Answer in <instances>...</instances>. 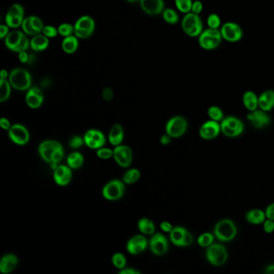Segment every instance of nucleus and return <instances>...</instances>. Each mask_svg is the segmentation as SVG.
<instances>
[{
	"mask_svg": "<svg viewBox=\"0 0 274 274\" xmlns=\"http://www.w3.org/2000/svg\"><path fill=\"white\" fill-rule=\"evenodd\" d=\"M9 81L11 86L19 91L29 90L32 86V75L26 69L22 68L14 69L9 73Z\"/></svg>",
	"mask_w": 274,
	"mask_h": 274,
	"instance_id": "obj_1",
	"label": "nucleus"
},
{
	"mask_svg": "<svg viewBox=\"0 0 274 274\" xmlns=\"http://www.w3.org/2000/svg\"><path fill=\"white\" fill-rule=\"evenodd\" d=\"M181 26L183 33L190 37H198L203 31V23L199 15L189 13L184 15Z\"/></svg>",
	"mask_w": 274,
	"mask_h": 274,
	"instance_id": "obj_2",
	"label": "nucleus"
},
{
	"mask_svg": "<svg viewBox=\"0 0 274 274\" xmlns=\"http://www.w3.org/2000/svg\"><path fill=\"white\" fill-rule=\"evenodd\" d=\"M222 40L223 38L219 29L207 28L198 37V43L202 49L211 51L219 47Z\"/></svg>",
	"mask_w": 274,
	"mask_h": 274,
	"instance_id": "obj_3",
	"label": "nucleus"
},
{
	"mask_svg": "<svg viewBox=\"0 0 274 274\" xmlns=\"http://www.w3.org/2000/svg\"><path fill=\"white\" fill-rule=\"evenodd\" d=\"M6 47L14 53H21L26 51L30 47V41L27 37L26 34L21 31H14L5 37Z\"/></svg>",
	"mask_w": 274,
	"mask_h": 274,
	"instance_id": "obj_4",
	"label": "nucleus"
},
{
	"mask_svg": "<svg viewBox=\"0 0 274 274\" xmlns=\"http://www.w3.org/2000/svg\"><path fill=\"white\" fill-rule=\"evenodd\" d=\"M214 233L220 241H230L236 236V227L230 219H223L216 223Z\"/></svg>",
	"mask_w": 274,
	"mask_h": 274,
	"instance_id": "obj_5",
	"label": "nucleus"
},
{
	"mask_svg": "<svg viewBox=\"0 0 274 274\" xmlns=\"http://www.w3.org/2000/svg\"><path fill=\"white\" fill-rule=\"evenodd\" d=\"M95 30V21L90 16H83L77 20L74 25V35L78 39H87L91 37Z\"/></svg>",
	"mask_w": 274,
	"mask_h": 274,
	"instance_id": "obj_6",
	"label": "nucleus"
},
{
	"mask_svg": "<svg viewBox=\"0 0 274 274\" xmlns=\"http://www.w3.org/2000/svg\"><path fill=\"white\" fill-rule=\"evenodd\" d=\"M125 183L123 181L114 179L106 183L102 189V195L105 199L114 201L121 199L125 192Z\"/></svg>",
	"mask_w": 274,
	"mask_h": 274,
	"instance_id": "obj_7",
	"label": "nucleus"
},
{
	"mask_svg": "<svg viewBox=\"0 0 274 274\" xmlns=\"http://www.w3.org/2000/svg\"><path fill=\"white\" fill-rule=\"evenodd\" d=\"M222 38L230 43H236L243 37V29L240 25L234 22H226L220 27Z\"/></svg>",
	"mask_w": 274,
	"mask_h": 274,
	"instance_id": "obj_8",
	"label": "nucleus"
},
{
	"mask_svg": "<svg viewBox=\"0 0 274 274\" xmlns=\"http://www.w3.org/2000/svg\"><path fill=\"white\" fill-rule=\"evenodd\" d=\"M222 132L227 137L239 136L244 131V124L235 117H227L222 120L220 124Z\"/></svg>",
	"mask_w": 274,
	"mask_h": 274,
	"instance_id": "obj_9",
	"label": "nucleus"
},
{
	"mask_svg": "<svg viewBox=\"0 0 274 274\" xmlns=\"http://www.w3.org/2000/svg\"><path fill=\"white\" fill-rule=\"evenodd\" d=\"M208 261L215 266H220L227 261V252L226 248L221 244H211L206 252Z\"/></svg>",
	"mask_w": 274,
	"mask_h": 274,
	"instance_id": "obj_10",
	"label": "nucleus"
},
{
	"mask_svg": "<svg viewBox=\"0 0 274 274\" xmlns=\"http://www.w3.org/2000/svg\"><path fill=\"white\" fill-rule=\"evenodd\" d=\"M187 127V120L181 116H175L167 122L166 132L171 138H179L186 132Z\"/></svg>",
	"mask_w": 274,
	"mask_h": 274,
	"instance_id": "obj_11",
	"label": "nucleus"
},
{
	"mask_svg": "<svg viewBox=\"0 0 274 274\" xmlns=\"http://www.w3.org/2000/svg\"><path fill=\"white\" fill-rule=\"evenodd\" d=\"M21 27H22L23 32L25 34L34 37L42 33L45 25H44L43 21H41L39 17L30 16L25 18Z\"/></svg>",
	"mask_w": 274,
	"mask_h": 274,
	"instance_id": "obj_12",
	"label": "nucleus"
},
{
	"mask_svg": "<svg viewBox=\"0 0 274 274\" xmlns=\"http://www.w3.org/2000/svg\"><path fill=\"white\" fill-rule=\"evenodd\" d=\"M114 158L120 167H129L133 160V152L131 149L124 145L115 146L114 150Z\"/></svg>",
	"mask_w": 274,
	"mask_h": 274,
	"instance_id": "obj_13",
	"label": "nucleus"
},
{
	"mask_svg": "<svg viewBox=\"0 0 274 274\" xmlns=\"http://www.w3.org/2000/svg\"><path fill=\"white\" fill-rule=\"evenodd\" d=\"M9 138L16 144L24 146L30 139L29 130L21 124H15L9 130Z\"/></svg>",
	"mask_w": 274,
	"mask_h": 274,
	"instance_id": "obj_14",
	"label": "nucleus"
},
{
	"mask_svg": "<svg viewBox=\"0 0 274 274\" xmlns=\"http://www.w3.org/2000/svg\"><path fill=\"white\" fill-rule=\"evenodd\" d=\"M170 238L173 244L181 247L190 245L193 241L191 234L182 227H174L170 232Z\"/></svg>",
	"mask_w": 274,
	"mask_h": 274,
	"instance_id": "obj_15",
	"label": "nucleus"
},
{
	"mask_svg": "<svg viewBox=\"0 0 274 274\" xmlns=\"http://www.w3.org/2000/svg\"><path fill=\"white\" fill-rule=\"evenodd\" d=\"M85 144L91 149L102 148L106 144V138L102 131L98 130H88L84 136Z\"/></svg>",
	"mask_w": 274,
	"mask_h": 274,
	"instance_id": "obj_16",
	"label": "nucleus"
},
{
	"mask_svg": "<svg viewBox=\"0 0 274 274\" xmlns=\"http://www.w3.org/2000/svg\"><path fill=\"white\" fill-rule=\"evenodd\" d=\"M61 143L54 140H47L41 143L39 146V154L41 158L47 162L48 163H52L53 157L60 147H61Z\"/></svg>",
	"mask_w": 274,
	"mask_h": 274,
	"instance_id": "obj_17",
	"label": "nucleus"
},
{
	"mask_svg": "<svg viewBox=\"0 0 274 274\" xmlns=\"http://www.w3.org/2000/svg\"><path fill=\"white\" fill-rule=\"evenodd\" d=\"M149 244L151 252L156 256H163L168 250V241L163 234L157 233L153 235Z\"/></svg>",
	"mask_w": 274,
	"mask_h": 274,
	"instance_id": "obj_18",
	"label": "nucleus"
},
{
	"mask_svg": "<svg viewBox=\"0 0 274 274\" xmlns=\"http://www.w3.org/2000/svg\"><path fill=\"white\" fill-rule=\"evenodd\" d=\"M148 245L146 238L142 235H136L130 238L126 244L127 251L133 255H138L144 252Z\"/></svg>",
	"mask_w": 274,
	"mask_h": 274,
	"instance_id": "obj_19",
	"label": "nucleus"
},
{
	"mask_svg": "<svg viewBox=\"0 0 274 274\" xmlns=\"http://www.w3.org/2000/svg\"><path fill=\"white\" fill-rule=\"evenodd\" d=\"M140 6L146 14L158 16L164 11L163 0H140Z\"/></svg>",
	"mask_w": 274,
	"mask_h": 274,
	"instance_id": "obj_20",
	"label": "nucleus"
},
{
	"mask_svg": "<svg viewBox=\"0 0 274 274\" xmlns=\"http://www.w3.org/2000/svg\"><path fill=\"white\" fill-rule=\"evenodd\" d=\"M26 103L31 109H38L44 102V94L38 87H31L27 92Z\"/></svg>",
	"mask_w": 274,
	"mask_h": 274,
	"instance_id": "obj_21",
	"label": "nucleus"
},
{
	"mask_svg": "<svg viewBox=\"0 0 274 274\" xmlns=\"http://www.w3.org/2000/svg\"><path fill=\"white\" fill-rule=\"evenodd\" d=\"M71 169L69 166L60 165L54 170L53 178L57 185L64 187L70 183L73 176Z\"/></svg>",
	"mask_w": 274,
	"mask_h": 274,
	"instance_id": "obj_22",
	"label": "nucleus"
},
{
	"mask_svg": "<svg viewBox=\"0 0 274 274\" xmlns=\"http://www.w3.org/2000/svg\"><path fill=\"white\" fill-rule=\"evenodd\" d=\"M220 130H221V128H220V126L218 122L213 120L208 121L204 124L202 125L200 130H199V134L203 139L210 140V139H213L215 137H217Z\"/></svg>",
	"mask_w": 274,
	"mask_h": 274,
	"instance_id": "obj_23",
	"label": "nucleus"
},
{
	"mask_svg": "<svg viewBox=\"0 0 274 274\" xmlns=\"http://www.w3.org/2000/svg\"><path fill=\"white\" fill-rule=\"evenodd\" d=\"M247 118L252 126L256 128H262L268 125L270 122V118L268 114H266L264 110H253L247 115Z\"/></svg>",
	"mask_w": 274,
	"mask_h": 274,
	"instance_id": "obj_24",
	"label": "nucleus"
},
{
	"mask_svg": "<svg viewBox=\"0 0 274 274\" xmlns=\"http://www.w3.org/2000/svg\"><path fill=\"white\" fill-rule=\"evenodd\" d=\"M258 106L264 111H270L274 107V90H265L258 97Z\"/></svg>",
	"mask_w": 274,
	"mask_h": 274,
	"instance_id": "obj_25",
	"label": "nucleus"
},
{
	"mask_svg": "<svg viewBox=\"0 0 274 274\" xmlns=\"http://www.w3.org/2000/svg\"><path fill=\"white\" fill-rule=\"evenodd\" d=\"M18 264V258L14 254H6L0 260V271L3 273H10Z\"/></svg>",
	"mask_w": 274,
	"mask_h": 274,
	"instance_id": "obj_26",
	"label": "nucleus"
},
{
	"mask_svg": "<svg viewBox=\"0 0 274 274\" xmlns=\"http://www.w3.org/2000/svg\"><path fill=\"white\" fill-rule=\"evenodd\" d=\"M124 138V130L121 125L115 124L112 126L109 133V141L112 146H117L122 144Z\"/></svg>",
	"mask_w": 274,
	"mask_h": 274,
	"instance_id": "obj_27",
	"label": "nucleus"
},
{
	"mask_svg": "<svg viewBox=\"0 0 274 274\" xmlns=\"http://www.w3.org/2000/svg\"><path fill=\"white\" fill-rule=\"evenodd\" d=\"M49 45V40L44 34L34 36L30 41V47L35 52H43L47 49Z\"/></svg>",
	"mask_w": 274,
	"mask_h": 274,
	"instance_id": "obj_28",
	"label": "nucleus"
},
{
	"mask_svg": "<svg viewBox=\"0 0 274 274\" xmlns=\"http://www.w3.org/2000/svg\"><path fill=\"white\" fill-rule=\"evenodd\" d=\"M78 46H79V41L75 35L65 37L61 43V48L63 49V51L67 54H73V53H76L78 49Z\"/></svg>",
	"mask_w": 274,
	"mask_h": 274,
	"instance_id": "obj_29",
	"label": "nucleus"
},
{
	"mask_svg": "<svg viewBox=\"0 0 274 274\" xmlns=\"http://www.w3.org/2000/svg\"><path fill=\"white\" fill-rule=\"evenodd\" d=\"M243 103L247 110L250 112L256 110L258 106V97L252 91H246L243 95Z\"/></svg>",
	"mask_w": 274,
	"mask_h": 274,
	"instance_id": "obj_30",
	"label": "nucleus"
},
{
	"mask_svg": "<svg viewBox=\"0 0 274 274\" xmlns=\"http://www.w3.org/2000/svg\"><path fill=\"white\" fill-rule=\"evenodd\" d=\"M265 217V212L259 209L250 210L246 215V219L252 224H260L264 223Z\"/></svg>",
	"mask_w": 274,
	"mask_h": 274,
	"instance_id": "obj_31",
	"label": "nucleus"
},
{
	"mask_svg": "<svg viewBox=\"0 0 274 274\" xmlns=\"http://www.w3.org/2000/svg\"><path fill=\"white\" fill-rule=\"evenodd\" d=\"M138 227L139 231L144 235H153L155 231V226L150 219L142 218L138 223Z\"/></svg>",
	"mask_w": 274,
	"mask_h": 274,
	"instance_id": "obj_32",
	"label": "nucleus"
},
{
	"mask_svg": "<svg viewBox=\"0 0 274 274\" xmlns=\"http://www.w3.org/2000/svg\"><path fill=\"white\" fill-rule=\"evenodd\" d=\"M84 163V157L81 153L73 152L69 154L67 158V165L70 168L78 169L82 167Z\"/></svg>",
	"mask_w": 274,
	"mask_h": 274,
	"instance_id": "obj_33",
	"label": "nucleus"
},
{
	"mask_svg": "<svg viewBox=\"0 0 274 274\" xmlns=\"http://www.w3.org/2000/svg\"><path fill=\"white\" fill-rule=\"evenodd\" d=\"M141 173L138 169H130L122 176V181L126 184H133L140 179Z\"/></svg>",
	"mask_w": 274,
	"mask_h": 274,
	"instance_id": "obj_34",
	"label": "nucleus"
},
{
	"mask_svg": "<svg viewBox=\"0 0 274 274\" xmlns=\"http://www.w3.org/2000/svg\"><path fill=\"white\" fill-rule=\"evenodd\" d=\"M12 87L8 80H0V102H5L10 98Z\"/></svg>",
	"mask_w": 274,
	"mask_h": 274,
	"instance_id": "obj_35",
	"label": "nucleus"
},
{
	"mask_svg": "<svg viewBox=\"0 0 274 274\" xmlns=\"http://www.w3.org/2000/svg\"><path fill=\"white\" fill-rule=\"evenodd\" d=\"M163 18L165 22L169 25H175L179 22V15L176 11L172 9H164L163 12Z\"/></svg>",
	"mask_w": 274,
	"mask_h": 274,
	"instance_id": "obj_36",
	"label": "nucleus"
},
{
	"mask_svg": "<svg viewBox=\"0 0 274 274\" xmlns=\"http://www.w3.org/2000/svg\"><path fill=\"white\" fill-rule=\"evenodd\" d=\"M192 4V0H175V5L177 9L183 14L191 13Z\"/></svg>",
	"mask_w": 274,
	"mask_h": 274,
	"instance_id": "obj_37",
	"label": "nucleus"
},
{
	"mask_svg": "<svg viewBox=\"0 0 274 274\" xmlns=\"http://www.w3.org/2000/svg\"><path fill=\"white\" fill-rule=\"evenodd\" d=\"M25 17H17V16H9L6 15L5 17V22L6 25L12 28V29H17L19 27H21L23 21L25 20Z\"/></svg>",
	"mask_w": 274,
	"mask_h": 274,
	"instance_id": "obj_38",
	"label": "nucleus"
},
{
	"mask_svg": "<svg viewBox=\"0 0 274 274\" xmlns=\"http://www.w3.org/2000/svg\"><path fill=\"white\" fill-rule=\"evenodd\" d=\"M207 25L210 29H219L221 25V19L215 13H211L207 18Z\"/></svg>",
	"mask_w": 274,
	"mask_h": 274,
	"instance_id": "obj_39",
	"label": "nucleus"
},
{
	"mask_svg": "<svg viewBox=\"0 0 274 274\" xmlns=\"http://www.w3.org/2000/svg\"><path fill=\"white\" fill-rule=\"evenodd\" d=\"M112 263L116 268L122 269L126 267V259L123 254L121 252H116L112 257Z\"/></svg>",
	"mask_w": 274,
	"mask_h": 274,
	"instance_id": "obj_40",
	"label": "nucleus"
},
{
	"mask_svg": "<svg viewBox=\"0 0 274 274\" xmlns=\"http://www.w3.org/2000/svg\"><path fill=\"white\" fill-rule=\"evenodd\" d=\"M207 114L211 120L215 121V122L221 121L223 118V111L217 106H211L207 110Z\"/></svg>",
	"mask_w": 274,
	"mask_h": 274,
	"instance_id": "obj_41",
	"label": "nucleus"
},
{
	"mask_svg": "<svg viewBox=\"0 0 274 274\" xmlns=\"http://www.w3.org/2000/svg\"><path fill=\"white\" fill-rule=\"evenodd\" d=\"M58 32L62 37H69V36L74 35V26L70 24H68V23H64L58 27Z\"/></svg>",
	"mask_w": 274,
	"mask_h": 274,
	"instance_id": "obj_42",
	"label": "nucleus"
},
{
	"mask_svg": "<svg viewBox=\"0 0 274 274\" xmlns=\"http://www.w3.org/2000/svg\"><path fill=\"white\" fill-rule=\"evenodd\" d=\"M214 240V236L211 233L202 234L198 238L197 242L198 244L201 247H208L212 244V242Z\"/></svg>",
	"mask_w": 274,
	"mask_h": 274,
	"instance_id": "obj_43",
	"label": "nucleus"
},
{
	"mask_svg": "<svg viewBox=\"0 0 274 274\" xmlns=\"http://www.w3.org/2000/svg\"><path fill=\"white\" fill-rule=\"evenodd\" d=\"M9 16H17V17H25V9L24 7L19 4H14L9 9L7 13Z\"/></svg>",
	"mask_w": 274,
	"mask_h": 274,
	"instance_id": "obj_44",
	"label": "nucleus"
},
{
	"mask_svg": "<svg viewBox=\"0 0 274 274\" xmlns=\"http://www.w3.org/2000/svg\"><path fill=\"white\" fill-rule=\"evenodd\" d=\"M97 155L99 157L100 159H110L112 157H114V150L102 147V148L98 149L97 151Z\"/></svg>",
	"mask_w": 274,
	"mask_h": 274,
	"instance_id": "obj_45",
	"label": "nucleus"
},
{
	"mask_svg": "<svg viewBox=\"0 0 274 274\" xmlns=\"http://www.w3.org/2000/svg\"><path fill=\"white\" fill-rule=\"evenodd\" d=\"M42 33L46 36L48 38H54V37H57V35L59 34V32H58V29H57L56 27L47 25V26H45V28H44Z\"/></svg>",
	"mask_w": 274,
	"mask_h": 274,
	"instance_id": "obj_46",
	"label": "nucleus"
},
{
	"mask_svg": "<svg viewBox=\"0 0 274 274\" xmlns=\"http://www.w3.org/2000/svg\"><path fill=\"white\" fill-rule=\"evenodd\" d=\"M84 143H85L84 138L78 136V135L73 136V138L69 140V146L73 149L81 148V147L83 146Z\"/></svg>",
	"mask_w": 274,
	"mask_h": 274,
	"instance_id": "obj_47",
	"label": "nucleus"
},
{
	"mask_svg": "<svg viewBox=\"0 0 274 274\" xmlns=\"http://www.w3.org/2000/svg\"><path fill=\"white\" fill-rule=\"evenodd\" d=\"M203 10V3L200 0L193 1L192 7H191V13L195 14L200 15Z\"/></svg>",
	"mask_w": 274,
	"mask_h": 274,
	"instance_id": "obj_48",
	"label": "nucleus"
},
{
	"mask_svg": "<svg viewBox=\"0 0 274 274\" xmlns=\"http://www.w3.org/2000/svg\"><path fill=\"white\" fill-rule=\"evenodd\" d=\"M102 98L106 102H110L114 98V91L110 88H106L102 91Z\"/></svg>",
	"mask_w": 274,
	"mask_h": 274,
	"instance_id": "obj_49",
	"label": "nucleus"
},
{
	"mask_svg": "<svg viewBox=\"0 0 274 274\" xmlns=\"http://www.w3.org/2000/svg\"><path fill=\"white\" fill-rule=\"evenodd\" d=\"M264 230L267 233L272 232L274 231V220L270 219L264 220Z\"/></svg>",
	"mask_w": 274,
	"mask_h": 274,
	"instance_id": "obj_50",
	"label": "nucleus"
},
{
	"mask_svg": "<svg viewBox=\"0 0 274 274\" xmlns=\"http://www.w3.org/2000/svg\"><path fill=\"white\" fill-rule=\"evenodd\" d=\"M19 60L21 63H28L30 61V56L26 53V51H22L18 53Z\"/></svg>",
	"mask_w": 274,
	"mask_h": 274,
	"instance_id": "obj_51",
	"label": "nucleus"
},
{
	"mask_svg": "<svg viewBox=\"0 0 274 274\" xmlns=\"http://www.w3.org/2000/svg\"><path fill=\"white\" fill-rule=\"evenodd\" d=\"M266 217L268 219H272L274 220V203H271L266 208L265 211Z\"/></svg>",
	"mask_w": 274,
	"mask_h": 274,
	"instance_id": "obj_52",
	"label": "nucleus"
},
{
	"mask_svg": "<svg viewBox=\"0 0 274 274\" xmlns=\"http://www.w3.org/2000/svg\"><path fill=\"white\" fill-rule=\"evenodd\" d=\"M9 34V27L7 25H2L0 26V39H5Z\"/></svg>",
	"mask_w": 274,
	"mask_h": 274,
	"instance_id": "obj_53",
	"label": "nucleus"
},
{
	"mask_svg": "<svg viewBox=\"0 0 274 274\" xmlns=\"http://www.w3.org/2000/svg\"><path fill=\"white\" fill-rule=\"evenodd\" d=\"M161 229L165 232H171L174 227H172L171 223L167 221H163L160 224Z\"/></svg>",
	"mask_w": 274,
	"mask_h": 274,
	"instance_id": "obj_54",
	"label": "nucleus"
},
{
	"mask_svg": "<svg viewBox=\"0 0 274 274\" xmlns=\"http://www.w3.org/2000/svg\"><path fill=\"white\" fill-rule=\"evenodd\" d=\"M0 126L4 130H10L11 127H12V125H11L9 119L5 118H2L0 119Z\"/></svg>",
	"mask_w": 274,
	"mask_h": 274,
	"instance_id": "obj_55",
	"label": "nucleus"
},
{
	"mask_svg": "<svg viewBox=\"0 0 274 274\" xmlns=\"http://www.w3.org/2000/svg\"><path fill=\"white\" fill-rule=\"evenodd\" d=\"M121 274H140L141 272H139V271H138V270L134 269V268H126L125 267L124 268H122V269H121Z\"/></svg>",
	"mask_w": 274,
	"mask_h": 274,
	"instance_id": "obj_56",
	"label": "nucleus"
},
{
	"mask_svg": "<svg viewBox=\"0 0 274 274\" xmlns=\"http://www.w3.org/2000/svg\"><path fill=\"white\" fill-rule=\"evenodd\" d=\"M171 137L169 134H164L163 136L161 137L160 142L163 145H167L171 142Z\"/></svg>",
	"mask_w": 274,
	"mask_h": 274,
	"instance_id": "obj_57",
	"label": "nucleus"
},
{
	"mask_svg": "<svg viewBox=\"0 0 274 274\" xmlns=\"http://www.w3.org/2000/svg\"><path fill=\"white\" fill-rule=\"evenodd\" d=\"M9 76L8 71L5 70V69H3L2 71H1V80H7Z\"/></svg>",
	"mask_w": 274,
	"mask_h": 274,
	"instance_id": "obj_58",
	"label": "nucleus"
},
{
	"mask_svg": "<svg viewBox=\"0 0 274 274\" xmlns=\"http://www.w3.org/2000/svg\"><path fill=\"white\" fill-rule=\"evenodd\" d=\"M265 272L266 273L274 274V264L268 266V267L266 268Z\"/></svg>",
	"mask_w": 274,
	"mask_h": 274,
	"instance_id": "obj_59",
	"label": "nucleus"
},
{
	"mask_svg": "<svg viewBox=\"0 0 274 274\" xmlns=\"http://www.w3.org/2000/svg\"><path fill=\"white\" fill-rule=\"evenodd\" d=\"M126 1L130 3V4H134V3L138 2V1H140V0H126Z\"/></svg>",
	"mask_w": 274,
	"mask_h": 274,
	"instance_id": "obj_60",
	"label": "nucleus"
}]
</instances>
